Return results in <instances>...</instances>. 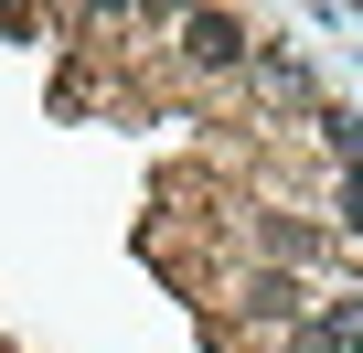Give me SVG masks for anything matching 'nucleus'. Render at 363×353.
Segmentation results:
<instances>
[{
    "label": "nucleus",
    "mask_w": 363,
    "mask_h": 353,
    "mask_svg": "<svg viewBox=\"0 0 363 353\" xmlns=\"http://www.w3.org/2000/svg\"><path fill=\"white\" fill-rule=\"evenodd\" d=\"M182 54H193V65H214V75H225V65H246V33H235L225 11H193V22H182Z\"/></svg>",
    "instance_id": "nucleus-1"
},
{
    "label": "nucleus",
    "mask_w": 363,
    "mask_h": 353,
    "mask_svg": "<svg viewBox=\"0 0 363 353\" xmlns=\"http://www.w3.org/2000/svg\"><path fill=\"white\" fill-rule=\"evenodd\" d=\"M235 300H246L257 321H299V278H289V268H278V278H246Z\"/></svg>",
    "instance_id": "nucleus-2"
},
{
    "label": "nucleus",
    "mask_w": 363,
    "mask_h": 353,
    "mask_svg": "<svg viewBox=\"0 0 363 353\" xmlns=\"http://www.w3.org/2000/svg\"><path fill=\"white\" fill-rule=\"evenodd\" d=\"M320 342H363V300H342V310L320 321Z\"/></svg>",
    "instance_id": "nucleus-3"
}]
</instances>
